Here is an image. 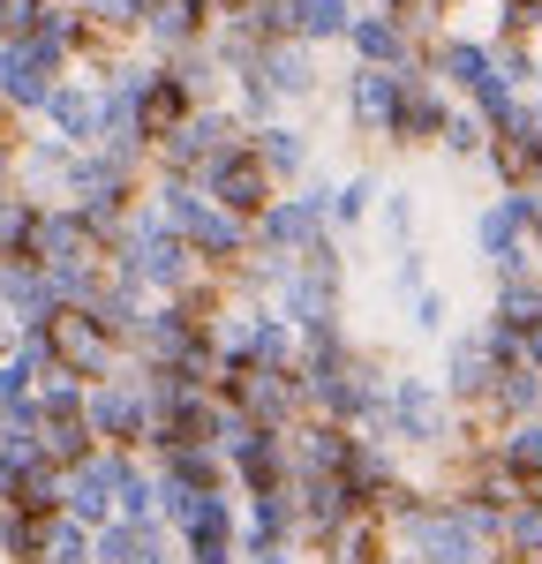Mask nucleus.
Returning a JSON list of instances; mask_svg holds the SVG:
<instances>
[{
	"label": "nucleus",
	"mask_w": 542,
	"mask_h": 564,
	"mask_svg": "<svg viewBox=\"0 0 542 564\" xmlns=\"http://www.w3.org/2000/svg\"><path fill=\"white\" fill-rule=\"evenodd\" d=\"M452 436V406L437 377L430 369H392V399H384V444L392 452H414V459H430V452H445Z\"/></svg>",
	"instance_id": "obj_1"
},
{
	"label": "nucleus",
	"mask_w": 542,
	"mask_h": 564,
	"mask_svg": "<svg viewBox=\"0 0 542 564\" xmlns=\"http://www.w3.org/2000/svg\"><path fill=\"white\" fill-rule=\"evenodd\" d=\"M39 339H45V361H53V377H68V384H84V391H90V384H113V377L129 369V354L113 347V339L90 324L84 308H61V316L45 324Z\"/></svg>",
	"instance_id": "obj_2"
},
{
	"label": "nucleus",
	"mask_w": 542,
	"mask_h": 564,
	"mask_svg": "<svg viewBox=\"0 0 542 564\" xmlns=\"http://www.w3.org/2000/svg\"><path fill=\"white\" fill-rule=\"evenodd\" d=\"M219 399L249 422V430H294L302 422V384H294V369H257V361H234L219 377Z\"/></svg>",
	"instance_id": "obj_3"
},
{
	"label": "nucleus",
	"mask_w": 542,
	"mask_h": 564,
	"mask_svg": "<svg viewBox=\"0 0 542 564\" xmlns=\"http://www.w3.org/2000/svg\"><path fill=\"white\" fill-rule=\"evenodd\" d=\"M271 308L294 324V339H332V332H347V279H339V271L294 263L286 286L271 294Z\"/></svg>",
	"instance_id": "obj_4"
},
{
	"label": "nucleus",
	"mask_w": 542,
	"mask_h": 564,
	"mask_svg": "<svg viewBox=\"0 0 542 564\" xmlns=\"http://www.w3.org/2000/svg\"><path fill=\"white\" fill-rule=\"evenodd\" d=\"M84 430L98 436V452H136V459H143L151 414H143V399H136L129 369H121L113 384H90V391H84Z\"/></svg>",
	"instance_id": "obj_5"
},
{
	"label": "nucleus",
	"mask_w": 542,
	"mask_h": 564,
	"mask_svg": "<svg viewBox=\"0 0 542 564\" xmlns=\"http://www.w3.org/2000/svg\"><path fill=\"white\" fill-rule=\"evenodd\" d=\"M196 188L212 196V212L241 218V226H257V218H264V204L279 196V188H271V174L249 159V143H241V151H226V159H212V166L196 174Z\"/></svg>",
	"instance_id": "obj_6"
},
{
	"label": "nucleus",
	"mask_w": 542,
	"mask_h": 564,
	"mask_svg": "<svg viewBox=\"0 0 542 564\" xmlns=\"http://www.w3.org/2000/svg\"><path fill=\"white\" fill-rule=\"evenodd\" d=\"M452 98L422 68H406L400 76V106H392V121H384V135L377 143H392V151H437V129H445Z\"/></svg>",
	"instance_id": "obj_7"
},
{
	"label": "nucleus",
	"mask_w": 542,
	"mask_h": 564,
	"mask_svg": "<svg viewBox=\"0 0 542 564\" xmlns=\"http://www.w3.org/2000/svg\"><path fill=\"white\" fill-rule=\"evenodd\" d=\"M121 459L129 452H90L84 467L61 475V520H76L84 534L113 527V481H121Z\"/></svg>",
	"instance_id": "obj_8"
},
{
	"label": "nucleus",
	"mask_w": 542,
	"mask_h": 564,
	"mask_svg": "<svg viewBox=\"0 0 542 564\" xmlns=\"http://www.w3.org/2000/svg\"><path fill=\"white\" fill-rule=\"evenodd\" d=\"M257 84L271 90V98H279V113H286V121H294V113H310L316 98H324V76H316V53L310 45H264V53H257Z\"/></svg>",
	"instance_id": "obj_9"
},
{
	"label": "nucleus",
	"mask_w": 542,
	"mask_h": 564,
	"mask_svg": "<svg viewBox=\"0 0 542 564\" xmlns=\"http://www.w3.org/2000/svg\"><path fill=\"white\" fill-rule=\"evenodd\" d=\"M204 31H212V8H204V0H143L136 53L174 61V53H188V45H204Z\"/></svg>",
	"instance_id": "obj_10"
},
{
	"label": "nucleus",
	"mask_w": 542,
	"mask_h": 564,
	"mask_svg": "<svg viewBox=\"0 0 542 564\" xmlns=\"http://www.w3.org/2000/svg\"><path fill=\"white\" fill-rule=\"evenodd\" d=\"M68 174H76V151L53 143V135H15V196L31 204H68Z\"/></svg>",
	"instance_id": "obj_11"
},
{
	"label": "nucleus",
	"mask_w": 542,
	"mask_h": 564,
	"mask_svg": "<svg viewBox=\"0 0 542 564\" xmlns=\"http://www.w3.org/2000/svg\"><path fill=\"white\" fill-rule=\"evenodd\" d=\"M347 53H355V68H384V76H406V68H422V45L406 39V31L392 23V15H384V8L347 23Z\"/></svg>",
	"instance_id": "obj_12"
},
{
	"label": "nucleus",
	"mask_w": 542,
	"mask_h": 564,
	"mask_svg": "<svg viewBox=\"0 0 542 564\" xmlns=\"http://www.w3.org/2000/svg\"><path fill=\"white\" fill-rule=\"evenodd\" d=\"M422 76L445 90V98H467V90L490 76V39H459V31L430 39L422 45Z\"/></svg>",
	"instance_id": "obj_13"
},
{
	"label": "nucleus",
	"mask_w": 542,
	"mask_h": 564,
	"mask_svg": "<svg viewBox=\"0 0 542 564\" xmlns=\"http://www.w3.org/2000/svg\"><path fill=\"white\" fill-rule=\"evenodd\" d=\"M45 135L53 143H68V151H98V90L84 76H61V84L45 90Z\"/></svg>",
	"instance_id": "obj_14"
},
{
	"label": "nucleus",
	"mask_w": 542,
	"mask_h": 564,
	"mask_svg": "<svg viewBox=\"0 0 542 564\" xmlns=\"http://www.w3.org/2000/svg\"><path fill=\"white\" fill-rule=\"evenodd\" d=\"M430 377H437V391H445L452 414H467V406H483V391H490L497 369H490V354H483V339H475V332H452V339H445V361H437Z\"/></svg>",
	"instance_id": "obj_15"
},
{
	"label": "nucleus",
	"mask_w": 542,
	"mask_h": 564,
	"mask_svg": "<svg viewBox=\"0 0 542 564\" xmlns=\"http://www.w3.org/2000/svg\"><path fill=\"white\" fill-rule=\"evenodd\" d=\"M249 159H257L271 174V188L286 196V188L316 166V135L302 129V121H271V129H249Z\"/></svg>",
	"instance_id": "obj_16"
},
{
	"label": "nucleus",
	"mask_w": 542,
	"mask_h": 564,
	"mask_svg": "<svg viewBox=\"0 0 542 564\" xmlns=\"http://www.w3.org/2000/svg\"><path fill=\"white\" fill-rule=\"evenodd\" d=\"M31 263L61 271V263H106V257H98V241L84 234V218L68 212V204H45L39 226H31Z\"/></svg>",
	"instance_id": "obj_17"
},
{
	"label": "nucleus",
	"mask_w": 542,
	"mask_h": 564,
	"mask_svg": "<svg viewBox=\"0 0 542 564\" xmlns=\"http://www.w3.org/2000/svg\"><path fill=\"white\" fill-rule=\"evenodd\" d=\"M0 316H8L15 332H45V324L61 316V302H53L39 263H0Z\"/></svg>",
	"instance_id": "obj_18"
},
{
	"label": "nucleus",
	"mask_w": 542,
	"mask_h": 564,
	"mask_svg": "<svg viewBox=\"0 0 542 564\" xmlns=\"http://www.w3.org/2000/svg\"><path fill=\"white\" fill-rule=\"evenodd\" d=\"M400 475H406V459L384 444V436H355V452H347V467H339L347 497H355V512H369V505H377Z\"/></svg>",
	"instance_id": "obj_19"
},
{
	"label": "nucleus",
	"mask_w": 542,
	"mask_h": 564,
	"mask_svg": "<svg viewBox=\"0 0 542 564\" xmlns=\"http://www.w3.org/2000/svg\"><path fill=\"white\" fill-rule=\"evenodd\" d=\"M475 263H483L490 279H512V271H535V249H528V234H520L512 218L497 212V204H483V212H475Z\"/></svg>",
	"instance_id": "obj_20"
},
{
	"label": "nucleus",
	"mask_w": 542,
	"mask_h": 564,
	"mask_svg": "<svg viewBox=\"0 0 542 564\" xmlns=\"http://www.w3.org/2000/svg\"><path fill=\"white\" fill-rule=\"evenodd\" d=\"M339 98H347L355 135H384L392 106H400V76H384V68H347V76H339Z\"/></svg>",
	"instance_id": "obj_21"
},
{
	"label": "nucleus",
	"mask_w": 542,
	"mask_h": 564,
	"mask_svg": "<svg viewBox=\"0 0 542 564\" xmlns=\"http://www.w3.org/2000/svg\"><path fill=\"white\" fill-rule=\"evenodd\" d=\"M90 550H98V564H181L174 534H166L159 520H151V527H129V520L98 527V534H90Z\"/></svg>",
	"instance_id": "obj_22"
},
{
	"label": "nucleus",
	"mask_w": 542,
	"mask_h": 564,
	"mask_svg": "<svg viewBox=\"0 0 542 564\" xmlns=\"http://www.w3.org/2000/svg\"><path fill=\"white\" fill-rule=\"evenodd\" d=\"M143 302H151V294H143V286H136V279H113V271H106V279H98V294H90V324H98V332H106V339H113V347L129 354V339H136V324H143Z\"/></svg>",
	"instance_id": "obj_23"
},
{
	"label": "nucleus",
	"mask_w": 542,
	"mask_h": 564,
	"mask_svg": "<svg viewBox=\"0 0 542 564\" xmlns=\"http://www.w3.org/2000/svg\"><path fill=\"white\" fill-rule=\"evenodd\" d=\"M188 339H204V332H196L174 302H143V324H136V339H129V361H159V369H166Z\"/></svg>",
	"instance_id": "obj_24"
},
{
	"label": "nucleus",
	"mask_w": 542,
	"mask_h": 564,
	"mask_svg": "<svg viewBox=\"0 0 542 564\" xmlns=\"http://www.w3.org/2000/svg\"><path fill=\"white\" fill-rule=\"evenodd\" d=\"M151 475L166 481V489H196V497H234V475H226V459L212 452V444H181V452H166Z\"/></svg>",
	"instance_id": "obj_25"
},
{
	"label": "nucleus",
	"mask_w": 542,
	"mask_h": 564,
	"mask_svg": "<svg viewBox=\"0 0 542 564\" xmlns=\"http://www.w3.org/2000/svg\"><path fill=\"white\" fill-rule=\"evenodd\" d=\"M53 84H61V76L45 68L31 45H0V106H8V113H39Z\"/></svg>",
	"instance_id": "obj_26"
},
{
	"label": "nucleus",
	"mask_w": 542,
	"mask_h": 564,
	"mask_svg": "<svg viewBox=\"0 0 542 564\" xmlns=\"http://www.w3.org/2000/svg\"><path fill=\"white\" fill-rule=\"evenodd\" d=\"M294 542H302L294 497H286V489H271V497H249V512H241V542H234V550H294Z\"/></svg>",
	"instance_id": "obj_27"
},
{
	"label": "nucleus",
	"mask_w": 542,
	"mask_h": 564,
	"mask_svg": "<svg viewBox=\"0 0 542 564\" xmlns=\"http://www.w3.org/2000/svg\"><path fill=\"white\" fill-rule=\"evenodd\" d=\"M490 467L512 481L520 497H528V489H542V422H512V430H497Z\"/></svg>",
	"instance_id": "obj_28"
},
{
	"label": "nucleus",
	"mask_w": 542,
	"mask_h": 564,
	"mask_svg": "<svg viewBox=\"0 0 542 564\" xmlns=\"http://www.w3.org/2000/svg\"><path fill=\"white\" fill-rule=\"evenodd\" d=\"M483 414H490L497 430H512V422H542V377H528V369H497L490 391H483Z\"/></svg>",
	"instance_id": "obj_29"
},
{
	"label": "nucleus",
	"mask_w": 542,
	"mask_h": 564,
	"mask_svg": "<svg viewBox=\"0 0 542 564\" xmlns=\"http://www.w3.org/2000/svg\"><path fill=\"white\" fill-rule=\"evenodd\" d=\"M490 324H505V332H535L542 324V279L535 271L490 279Z\"/></svg>",
	"instance_id": "obj_30"
},
{
	"label": "nucleus",
	"mask_w": 542,
	"mask_h": 564,
	"mask_svg": "<svg viewBox=\"0 0 542 564\" xmlns=\"http://www.w3.org/2000/svg\"><path fill=\"white\" fill-rule=\"evenodd\" d=\"M249 361L257 369H294L302 361V339H294V324L279 316V308H249Z\"/></svg>",
	"instance_id": "obj_31"
},
{
	"label": "nucleus",
	"mask_w": 542,
	"mask_h": 564,
	"mask_svg": "<svg viewBox=\"0 0 542 564\" xmlns=\"http://www.w3.org/2000/svg\"><path fill=\"white\" fill-rule=\"evenodd\" d=\"M377 196H384V181L369 174V166H361V174H339L324 226H332V234H361V226H369V212H377Z\"/></svg>",
	"instance_id": "obj_32"
},
{
	"label": "nucleus",
	"mask_w": 542,
	"mask_h": 564,
	"mask_svg": "<svg viewBox=\"0 0 542 564\" xmlns=\"http://www.w3.org/2000/svg\"><path fill=\"white\" fill-rule=\"evenodd\" d=\"M452 316H459V302H452V286H422V294H406V339H422V347H445L452 339Z\"/></svg>",
	"instance_id": "obj_33"
},
{
	"label": "nucleus",
	"mask_w": 542,
	"mask_h": 564,
	"mask_svg": "<svg viewBox=\"0 0 542 564\" xmlns=\"http://www.w3.org/2000/svg\"><path fill=\"white\" fill-rule=\"evenodd\" d=\"M347 23H355L347 0H294V45H310V53L347 45Z\"/></svg>",
	"instance_id": "obj_34"
},
{
	"label": "nucleus",
	"mask_w": 542,
	"mask_h": 564,
	"mask_svg": "<svg viewBox=\"0 0 542 564\" xmlns=\"http://www.w3.org/2000/svg\"><path fill=\"white\" fill-rule=\"evenodd\" d=\"M113 520H129V527H151L159 520V475L143 467V459H121V481H113Z\"/></svg>",
	"instance_id": "obj_35"
},
{
	"label": "nucleus",
	"mask_w": 542,
	"mask_h": 564,
	"mask_svg": "<svg viewBox=\"0 0 542 564\" xmlns=\"http://www.w3.org/2000/svg\"><path fill=\"white\" fill-rule=\"evenodd\" d=\"M369 218H377L384 249H414V241H422V196H414V188H384Z\"/></svg>",
	"instance_id": "obj_36"
},
{
	"label": "nucleus",
	"mask_w": 542,
	"mask_h": 564,
	"mask_svg": "<svg viewBox=\"0 0 542 564\" xmlns=\"http://www.w3.org/2000/svg\"><path fill=\"white\" fill-rule=\"evenodd\" d=\"M384 557H392V542H384L377 520H347L332 542H324V564H384Z\"/></svg>",
	"instance_id": "obj_37"
},
{
	"label": "nucleus",
	"mask_w": 542,
	"mask_h": 564,
	"mask_svg": "<svg viewBox=\"0 0 542 564\" xmlns=\"http://www.w3.org/2000/svg\"><path fill=\"white\" fill-rule=\"evenodd\" d=\"M437 151H445L452 166H483V151H490V129H483L467 106H452L445 129H437Z\"/></svg>",
	"instance_id": "obj_38"
},
{
	"label": "nucleus",
	"mask_w": 542,
	"mask_h": 564,
	"mask_svg": "<svg viewBox=\"0 0 542 564\" xmlns=\"http://www.w3.org/2000/svg\"><path fill=\"white\" fill-rule=\"evenodd\" d=\"M45 564H98L90 534L76 520H53V542H45Z\"/></svg>",
	"instance_id": "obj_39"
},
{
	"label": "nucleus",
	"mask_w": 542,
	"mask_h": 564,
	"mask_svg": "<svg viewBox=\"0 0 542 564\" xmlns=\"http://www.w3.org/2000/svg\"><path fill=\"white\" fill-rule=\"evenodd\" d=\"M392 286H400V294H422V286H430V249H422V241H414V249H392Z\"/></svg>",
	"instance_id": "obj_40"
},
{
	"label": "nucleus",
	"mask_w": 542,
	"mask_h": 564,
	"mask_svg": "<svg viewBox=\"0 0 542 564\" xmlns=\"http://www.w3.org/2000/svg\"><path fill=\"white\" fill-rule=\"evenodd\" d=\"M241 564H302L294 550H241Z\"/></svg>",
	"instance_id": "obj_41"
},
{
	"label": "nucleus",
	"mask_w": 542,
	"mask_h": 564,
	"mask_svg": "<svg viewBox=\"0 0 542 564\" xmlns=\"http://www.w3.org/2000/svg\"><path fill=\"white\" fill-rule=\"evenodd\" d=\"M249 8H257V0H212V23H219V15L234 23V15H249Z\"/></svg>",
	"instance_id": "obj_42"
},
{
	"label": "nucleus",
	"mask_w": 542,
	"mask_h": 564,
	"mask_svg": "<svg viewBox=\"0 0 542 564\" xmlns=\"http://www.w3.org/2000/svg\"><path fill=\"white\" fill-rule=\"evenodd\" d=\"M15 339H23V332H15V324H8V316H0V361H8V354H15Z\"/></svg>",
	"instance_id": "obj_43"
},
{
	"label": "nucleus",
	"mask_w": 542,
	"mask_h": 564,
	"mask_svg": "<svg viewBox=\"0 0 542 564\" xmlns=\"http://www.w3.org/2000/svg\"><path fill=\"white\" fill-rule=\"evenodd\" d=\"M0 151H15V113L0 106Z\"/></svg>",
	"instance_id": "obj_44"
},
{
	"label": "nucleus",
	"mask_w": 542,
	"mask_h": 564,
	"mask_svg": "<svg viewBox=\"0 0 542 564\" xmlns=\"http://www.w3.org/2000/svg\"><path fill=\"white\" fill-rule=\"evenodd\" d=\"M430 8H445V15H452V8H459V0H430Z\"/></svg>",
	"instance_id": "obj_45"
},
{
	"label": "nucleus",
	"mask_w": 542,
	"mask_h": 564,
	"mask_svg": "<svg viewBox=\"0 0 542 564\" xmlns=\"http://www.w3.org/2000/svg\"><path fill=\"white\" fill-rule=\"evenodd\" d=\"M0 534H8V505H0Z\"/></svg>",
	"instance_id": "obj_46"
},
{
	"label": "nucleus",
	"mask_w": 542,
	"mask_h": 564,
	"mask_svg": "<svg viewBox=\"0 0 542 564\" xmlns=\"http://www.w3.org/2000/svg\"><path fill=\"white\" fill-rule=\"evenodd\" d=\"M535 279H542V257H535Z\"/></svg>",
	"instance_id": "obj_47"
},
{
	"label": "nucleus",
	"mask_w": 542,
	"mask_h": 564,
	"mask_svg": "<svg viewBox=\"0 0 542 564\" xmlns=\"http://www.w3.org/2000/svg\"><path fill=\"white\" fill-rule=\"evenodd\" d=\"M204 8H212V0H204Z\"/></svg>",
	"instance_id": "obj_48"
}]
</instances>
